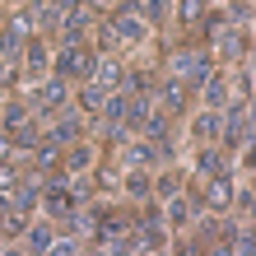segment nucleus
<instances>
[{
    "instance_id": "1",
    "label": "nucleus",
    "mask_w": 256,
    "mask_h": 256,
    "mask_svg": "<svg viewBox=\"0 0 256 256\" xmlns=\"http://www.w3.org/2000/svg\"><path fill=\"white\" fill-rule=\"evenodd\" d=\"M61 66H66V70H88V56H84V52H74V47H70V52H66V61H61Z\"/></svg>"
}]
</instances>
